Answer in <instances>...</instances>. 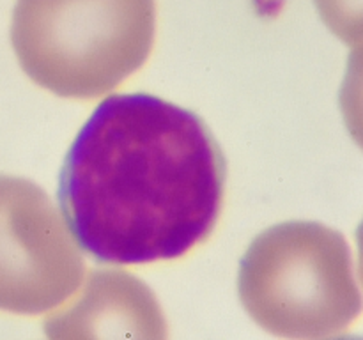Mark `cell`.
Instances as JSON below:
<instances>
[{"instance_id": "6da1fadb", "label": "cell", "mask_w": 363, "mask_h": 340, "mask_svg": "<svg viewBox=\"0 0 363 340\" xmlns=\"http://www.w3.org/2000/svg\"><path fill=\"white\" fill-rule=\"evenodd\" d=\"M225 177L222 149L197 113L145 92L113 94L78 131L57 195L94 261L147 264L211 236Z\"/></svg>"}, {"instance_id": "7a4b0ae2", "label": "cell", "mask_w": 363, "mask_h": 340, "mask_svg": "<svg viewBox=\"0 0 363 340\" xmlns=\"http://www.w3.org/2000/svg\"><path fill=\"white\" fill-rule=\"evenodd\" d=\"M155 28V0H16L11 42L39 87L89 99L144 66Z\"/></svg>"}, {"instance_id": "3957f363", "label": "cell", "mask_w": 363, "mask_h": 340, "mask_svg": "<svg viewBox=\"0 0 363 340\" xmlns=\"http://www.w3.org/2000/svg\"><path fill=\"white\" fill-rule=\"evenodd\" d=\"M238 293L262 329L286 339L337 336L363 312L350 244L319 222L259 234L240 262Z\"/></svg>"}, {"instance_id": "277c9868", "label": "cell", "mask_w": 363, "mask_h": 340, "mask_svg": "<svg viewBox=\"0 0 363 340\" xmlns=\"http://www.w3.org/2000/svg\"><path fill=\"white\" fill-rule=\"evenodd\" d=\"M84 275L80 248L52 198L32 181L0 176V310H53Z\"/></svg>"}, {"instance_id": "5b68a950", "label": "cell", "mask_w": 363, "mask_h": 340, "mask_svg": "<svg viewBox=\"0 0 363 340\" xmlns=\"http://www.w3.org/2000/svg\"><path fill=\"white\" fill-rule=\"evenodd\" d=\"M52 339L144 336L163 339L165 319L144 282L123 271H92L80 296L45 321Z\"/></svg>"}, {"instance_id": "8992f818", "label": "cell", "mask_w": 363, "mask_h": 340, "mask_svg": "<svg viewBox=\"0 0 363 340\" xmlns=\"http://www.w3.org/2000/svg\"><path fill=\"white\" fill-rule=\"evenodd\" d=\"M339 105L351 138L363 151V42L350 53Z\"/></svg>"}, {"instance_id": "52a82bcc", "label": "cell", "mask_w": 363, "mask_h": 340, "mask_svg": "<svg viewBox=\"0 0 363 340\" xmlns=\"http://www.w3.org/2000/svg\"><path fill=\"white\" fill-rule=\"evenodd\" d=\"M326 27L346 45L363 42V0H314Z\"/></svg>"}, {"instance_id": "ba28073f", "label": "cell", "mask_w": 363, "mask_h": 340, "mask_svg": "<svg viewBox=\"0 0 363 340\" xmlns=\"http://www.w3.org/2000/svg\"><path fill=\"white\" fill-rule=\"evenodd\" d=\"M357 246H358V268H360V278L363 283V220L357 229Z\"/></svg>"}]
</instances>
